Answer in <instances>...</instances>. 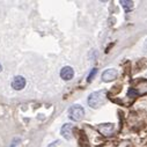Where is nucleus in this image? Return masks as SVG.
<instances>
[{
	"instance_id": "f257e3e1",
	"label": "nucleus",
	"mask_w": 147,
	"mask_h": 147,
	"mask_svg": "<svg viewBox=\"0 0 147 147\" xmlns=\"http://www.w3.org/2000/svg\"><path fill=\"white\" fill-rule=\"evenodd\" d=\"M88 104L89 107H92L93 109H96L101 105L104 104V102L107 101V92L105 90H98V92H94L88 96Z\"/></svg>"
},
{
	"instance_id": "20e7f679",
	"label": "nucleus",
	"mask_w": 147,
	"mask_h": 147,
	"mask_svg": "<svg viewBox=\"0 0 147 147\" xmlns=\"http://www.w3.org/2000/svg\"><path fill=\"white\" fill-rule=\"evenodd\" d=\"M74 77V69H73L71 66H64L60 69V78L65 81H69Z\"/></svg>"
},
{
	"instance_id": "423d86ee",
	"label": "nucleus",
	"mask_w": 147,
	"mask_h": 147,
	"mask_svg": "<svg viewBox=\"0 0 147 147\" xmlns=\"http://www.w3.org/2000/svg\"><path fill=\"white\" fill-rule=\"evenodd\" d=\"M72 130H73V124H71V123L64 124V125L61 126V130H60L61 136H63L66 140H69L71 137H72Z\"/></svg>"
},
{
	"instance_id": "1a4fd4ad",
	"label": "nucleus",
	"mask_w": 147,
	"mask_h": 147,
	"mask_svg": "<svg viewBox=\"0 0 147 147\" xmlns=\"http://www.w3.org/2000/svg\"><path fill=\"white\" fill-rule=\"evenodd\" d=\"M144 48H145V49H146V50H147V40H146V41H145V44H144Z\"/></svg>"
},
{
	"instance_id": "6e6552de",
	"label": "nucleus",
	"mask_w": 147,
	"mask_h": 147,
	"mask_svg": "<svg viewBox=\"0 0 147 147\" xmlns=\"http://www.w3.org/2000/svg\"><path fill=\"white\" fill-rule=\"evenodd\" d=\"M96 72H97V69H96V68H93V69L90 71V73H89L88 77H87V81H88V82L93 80V78H94V77H95V74H96Z\"/></svg>"
},
{
	"instance_id": "7ed1b4c3",
	"label": "nucleus",
	"mask_w": 147,
	"mask_h": 147,
	"mask_svg": "<svg viewBox=\"0 0 147 147\" xmlns=\"http://www.w3.org/2000/svg\"><path fill=\"white\" fill-rule=\"evenodd\" d=\"M118 76V72L115 68H108L102 73V80L104 82H111L114 81Z\"/></svg>"
},
{
	"instance_id": "f03ea898",
	"label": "nucleus",
	"mask_w": 147,
	"mask_h": 147,
	"mask_svg": "<svg viewBox=\"0 0 147 147\" xmlns=\"http://www.w3.org/2000/svg\"><path fill=\"white\" fill-rule=\"evenodd\" d=\"M85 116V110L81 105L79 104H74V105H72L68 110V117L72 119V121H74V122H79L84 118Z\"/></svg>"
},
{
	"instance_id": "39448f33",
	"label": "nucleus",
	"mask_w": 147,
	"mask_h": 147,
	"mask_svg": "<svg viewBox=\"0 0 147 147\" xmlns=\"http://www.w3.org/2000/svg\"><path fill=\"white\" fill-rule=\"evenodd\" d=\"M26 79L22 77V76H16L14 77V79L12 80V87L15 89V90H22L26 86Z\"/></svg>"
},
{
	"instance_id": "0eeeda50",
	"label": "nucleus",
	"mask_w": 147,
	"mask_h": 147,
	"mask_svg": "<svg viewBox=\"0 0 147 147\" xmlns=\"http://www.w3.org/2000/svg\"><path fill=\"white\" fill-rule=\"evenodd\" d=\"M121 5H122V7H123L126 12L132 11V9H133V7H134L133 1H130V0H122V1H121Z\"/></svg>"
},
{
	"instance_id": "9d476101",
	"label": "nucleus",
	"mask_w": 147,
	"mask_h": 147,
	"mask_svg": "<svg viewBox=\"0 0 147 147\" xmlns=\"http://www.w3.org/2000/svg\"><path fill=\"white\" fill-rule=\"evenodd\" d=\"M3 71V66H1V64H0V72Z\"/></svg>"
}]
</instances>
